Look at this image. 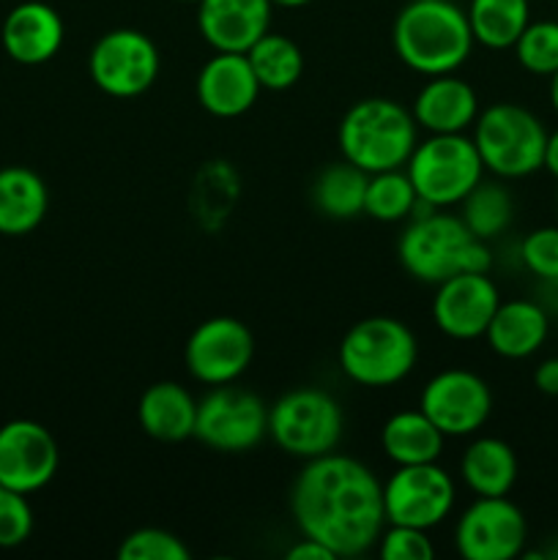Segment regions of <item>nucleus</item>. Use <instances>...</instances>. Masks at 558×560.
Wrapping results in <instances>:
<instances>
[{"mask_svg":"<svg viewBox=\"0 0 558 560\" xmlns=\"http://www.w3.org/2000/svg\"><path fill=\"white\" fill-rule=\"evenodd\" d=\"M290 512L304 536L334 558H356L377 545L386 528L383 485L367 465L345 454L306 459L290 490Z\"/></svg>","mask_w":558,"mask_h":560,"instance_id":"f257e3e1","label":"nucleus"},{"mask_svg":"<svg viewBox=\"0 0 558 560\" xmlns=\"http://www.w3.org/2000/svg\"><path fill=\"white\" fill-rule=\"evenodd\" d=\"M397 257L405 271L425 284H441L443 279L468 271L487 273L492 266L487 241L476 238L460 217L438 211L421 200L399 235Z\"/></svg>","mask_w":558,"mask_h":560,"instance_id":"f03ea898","label":"nucleus"},{"mask_svg":"<svg viewBox=\"0 0 558 560\" xmlns=\"http://www.w3.org/2000/svg\"><path fill=\"white\" fill-rule=\"evenodd\" d=\"M394 52L425 77L452 74L474 49L468 14L452 0H410L394 20Z\"/></svg>","mask_w":558,"mask_h":560,"instance_id":"7ed1b4c3","label":"nucleus"},{"mask_svg":"<svg viewBox=\"0 0 558 560\" xmlns=\"http://www.w3.org/2000/svg\"><path fill=\"white\" fill-rule=\"evenodd\" d=\"M337 142L342 159L370 175L405 167L416 148L414 113L394 98H361L339 120Z\"/></svg>","mask_w":558,"mask_h":560,"instance_id":"20e7f679","label":"nucleus"},{"mask_svg":"<svg viewBox=\"0 0 558 560\" xmlns=\"http://www.w3.org/2000/svg\"><path fill=\"white\" fill-rule=\"evenodd\" d=\"M419 359L416 334L397 317L375 315L359 320L339 342V366L353 383L388 388L410 375Z\"/></svg>","mask_w":558,"mask_h":560,"instance_id":"39448f33","label":"nucleus"},{"mask_svg":"<svg viewBox=\"0 0 558 560\" xmlns=\"http://www.w3.org/2000/svg\"><path fill=\"white\" fill-rule=\"evenodd\" d=\"M474 126L481 164L498 178H525L545 167L547 129L531 109L498 102L481 109Z\"/></svg>","mask_w":558,"mask_h":560,"instance_id":"423d86ee","label":"nucleus"},{"mask_svg":"<svg viewBox=\"0 0 558 560\" xmlns=\"http://www.w3.org/2000/svg\"><path fill=\"white\" fill-rule=\"evenodd\" d=\"M342 408L323 388H293L268 408V435L290 457L332 454L342 441Z\"/></svg>","mask_w":558,"mask_h":560,"instance_id":"0eeeda50","label":"nucleus"},{"mask_svg":"<svg viewBox=\"0 0 558 560\" xmlns=\"http://www.w3.org/2000/svg\"><path fill=\"white\" fill-rule=\"evenodd\" d=\"M405 173L410 175L416 195L432 208H449L463 200L481 180L485 164L474 145V137L432 135L430 140L416 142Z\"/></svg>","mask_w":558,"mask_h":560,"instance_id":"6e6552de","label":"nucleus"},{"mask_svg":"<svg viewBox=\"0 0 558 560\" xmlns=\"http://www.w3.org/2000/svg\"><path fill=\"white\" fill-rule=\"evenodd\" d=\"M268 435V408L257 394L224 383L197 402L195 438L222 454H244Z\"/></svg>","mask_w":558,"mask_h":560,"instance_id":"1a4fd4ad","label":"nucleus"},{"mask_svg":"<svg viewBox=\"0 0 558 560\" xmlns=\"http://www.w3.org/2000/svg\"><path fill=\"white\" fill-rule=\"evenodd\" d=\"M93 85L113 98H135L159 77V49L146 33L118 27L93 44L88 58Z\"/></svg>","mask_w":558,"mask_h":560,"instance_id":"9d476101","label":"nucleus"},{"mask_svg":"<svg viewBox=\"0 0 558 560\" xmlns=\"http://www.w3.org/2000/svg\"><path fill=\"white\" fill-rule=\"evenodd\" d=\"M386 525L430 530L454 509V481L438 463L397 465L383 485Z\"/></svg>","mask_w":558,"mask_h":560,"instance_id":"9b49d317","label":"nucleus"},{"mask_svg":"<svg viewBox=\"0 0 558 560\" xmlns=\"http://www.w3.org/2000/svg\"><path fill=\"white\" fill-rule=\"evenodd\" d=\"M525 541V514L507 495H476L454 528V547L465 560H514L523 556Z\"/></svg>","mask_w":558,"mask_h":560,"instance_id":"f8f14e48","label":"nucleus"},{"mask_svg":"<svg viewBox=\"0 0 558 560\" xmlns=\"http://www.w3.org/2000/svg\"><path fill=\"white\" fill-rule=\"evenodd\" d=\"M255 359L252 331L235 317H208L189 334L184 364L197 383L224 386L235 383Z\"/></svg>","mask_w":558,"mask_h":560,"instance_id":"ddd939ff","label":"nucleus"},{"mask_svg":"<svg viewBox=\"0 0 558 560\" xmlns=\"http://www.w3.org/2000/svg\"><path fill=\"white\" fill-rule=\"evenodd\" d=\"M419 410L446 438H465L490 419L492 394L476 372L443 370L421 388Z\"/></svg>","mask_w":558,"mask_h":560,"instance_id":"4468645a","label":"nucleus"},{"mask_svg":"<svg viewBox=\"0 0 558 560\" xmlns=\"http://www.w3.org/2000/svg\"><path fill=\"white\" fill-rule=\"evenodd\" d=\"M60 452L47 427L16 419L0 427V485L31 495L58 474Z\"/></svg>","mask_w":558,"mask_h":560,"instance_id":"2eb2a0df","label":"nucleus"},{"mask_svg":"<svg viewBox=\"0 0 558 560\" xmlns=\"http://www.w3.org/2000/svg\"><path fill=\"white\" fill-rule=\"evenodd\" d=\"M498 304L501 293L487 273H457L438 284L432 299V320L446 337L468 342L485 337Z\"/></svg>","mask_w":558,"mask_h":560,"instance_id":"dca6fc26","label":"nucleus"},{"mask_svg":"<svg viewBox=\"0 0 558 560\" xmlns=\"http://www.w3.org/2000/svg\"><path fill=\"white\" fill-rule=\"evenodd\" d=\"M271 0H197V27L217 52H246L271 25Z\"/></svg>","mask_w":558,"mask_h":560,"instance_id":"f3484780","label":"nucleus"},{"mask_svg":"<svg viewBox=\"0 0 558 560\" xmlns=\"http://www.w3.org/2000/svg\"><path fill=\"white\" fill-rule=\"evenodd\" d=\"M257 96L260 82L244 52H217L197 74V102L217 118H239Z\"/></svg>","mask_w":558,"mask_h":560,"instance_id":"a211bd4d","label":"nucleus"},{"mask_svg":"<svg viewBox=\"0 0 558 560\" xmlns=\"http://www.w3.org/2000/svg\"><path fill=\"white\" fill-rule=\"evenodd\" d=\"M0 36L11 60L22 66H42L53 60L63 44V20L53 5L27 0L9 11Z\"/></svg>","mask_w":558,"mask_h":560,"instance_id":"6ab92c4d","label":"nucleus"},{"mask_svg":"<svg viewBox=\"0 0 558 560\" xmlns=\"http://www.w3.org/2000/svg\"><path fill=\"white\" fill-rule=\"evenodd\" d=\"M416 126L430 135H460L474 126L479 115V96L465 80L452 74H438L425 82L414 98Z\"/></svg>","mask_w":558,"mask_h":560,"instance_id":"aec40b11","label":"nucleus"},{"mask_svg":"<svg viewBox=\"0 0 558 560\" xmlns=\"http://www.w3.org/2000/svg\"><path fill=\"white\" fill-rule=\"evenodd\" d=\"M550 334V312L531 299L501 301L487 326L485 339L501 359H528L545 345Z\"/></svg>","mask_w":558,"mask_h":560,"instance_id":"412c9836","label":"nucleus"},{"mask_svg":"<svg viewBox=\"0 0 558 560\" xmlns=\"http://www.w3.org/2000/svg\"><path fill=\"white\" fill-rule=\"evenodd\" d=\"M137 421L148 438L162 443H181L195 438L197 399L181 383L159 381L142 392L137 402Z\"/></svg>","mask_w":558,"mask_h":560,"instance_id":"4be33fe9","label":"nucleus"},{"mask_svg":"<svg viewBox=\"0 0 558 560\" xmlns=\"http://www.w3.org/2000/svg\"><path fill=\"white\" fill-rule=\"evenodd\" d=\"M49 191L42 175L27 167L0 170V235H27L44 222Z\"/></svg>","mask_w":558,"mask_h":560,"instance_id":"5701e85b","label":"nucleus"},{"mask_svg":"<svg viewBox=\"0 0 558 560\" xmlns=\"http://www.w3.org/2000/svg\"><path fill=\"white\" fill-rule=\"evenodd\" d=\"M460 474L474 495H509L518 481V454L501 438H476L460 459Z\"/></svg>","mask_w":558,"mask_h":560,"instance_id":"b1692460","label":"nucleus"},{"mask_svg":"<svg viewBox=\"0 0 558 560\" xmlns=\"http://www.w3.org/2000/svg\"><path fill=\"white\" fill-rule=\"evenodd\" d=\"M443 441L446 435L421 410H399L381 430V448L394 465L438 463Z\"/></svg>","mask_w":558,"mask_h":560,"instance_id":"393cba45","label":"nucleus"},{"mask_svg":"<svg viewBox=\"0 0 558 560\" xmlns=\"http://www.w3.org/2000/svg\"><path fill=\"white\" fill-rule=\"evenodd\" d=\"M468 22L474 42L487 49H509L531 22L528 0H470Z\"/></svg>","mask_w":558,"mask_h":560,"instance_id":"a878e982","label":"nucleus"},{"mask_svg":"<svg viewBox=\"0 0 558 560\" xmlns=\"http://www.w3.org/2000/svg\"><path fill=\"white\" fill-rule=\"evenodd\" d=\"M367 180H370V173L342 159V162L328 164L317 175L315 184H312V200H315L317 211L326 213V217L353 219L364 213Z\"/></svg>","mask_w":558,"mask_h":560,"instance_id":"bb28decb","label":"nucleus"},{"mask_svg":"<svg viewBox=\"0 0 558 560\" xmlns=\"http://www.w3.org/2000/svg\"><path fill=\"white\" fill-rule=\"evenodd\" d=\"M244 55L260 88H268V91H288L304 74V52L293 38L282 33L268 31Z\"/></svg>","mask_w":558,"mask_h":560,"instance_id":"cd10ccee","label":"nucleus"},{"mask_svg":"<svg viewBox=\"0 0 558 560\" xmlns=\"http://www.w3.org/2000/svg\"><path fill=\"white\" fill-rule=\"evenodd\" d=\"M463 213L460 219L465 228L481 241H492L512 224L514 217V200L509 195L507 186L496 184V180H479L468 195L460 200Z\"/></svg>","mask_w":558,"mask_h":560,"instance_id":"c85d7f7f","label":"nucleus"},{"mask_svg":"<svg viewBox=\"0 0 558 560\" xmlns=\"http://www.w3.org/2000/svg\"><path fill=\"white\" fill-rule=\"evenodd\" d=\"M416 208H419V195L403 167L370 175L364 197L367 217L377 222H399V219L414 217Z\"/></svg>","mask_w":558,"mask_h":560,"instance_id":"c756f323","label":"nucleus"},{"mask_svg":"<svg viewBox=\"0 0 558 560\" xmlns=\"http://www.w3.org/2000/svg\"><path fill=\"white\" fill-rule=\"evenodd\" d=\"M512 49L525 71L536 77H553L558 71V22H528Z\"/></svg>","mask_w":558,"mask_h":560,"instance_id":"7c9ffc66","label":"nucleus"},{"mask_svg":"<svg viewBox=\"0 0 558 560\" xmlns=\"http://www.w3.org/2000/svg\"><path fill=\"white\" fill-rule=\"evenodd\" d=\"M120 560H189V547L162 528H140L118 547Z\"/></svg>","mask_w":558,"mask_h":560,"instance_id":"2f4dec72","label":"nucleus"},{"mask_svg":"<svg viewBox=\"0 0 558 560\" xmlns=\"http://www.w3.org/2000/svg\"><path fill=\"white\" fill-rule=\"evenodd\" d=\"M377 556L383 560H432L435 547L427 530L408 525H386L377 539Z\"/></svg>","mask_w":558,"mask_h":560,"instance_id":"473e14b6","label":"nucleus"},{"mask_svg":"<svg viewBox=\"0 0 558 560\" xmlns=\"http://www.w3.org/2000/svg\"><path fill=\"white\" fill-rule=\"evenodd\" d=\"M520 260L539 282L558 279V228H536L520 244Z\"/></svg>","mask_w":558,"mask_h":560,"instance_id":"72a5a7b5","label":"nucleus"},{"mask_svg":"<svg viewBox=\"0 0 558 560\" xmlns=\"http://www.w3.org/2000/svg\"><path fill=\"white\" fill-rule=\"evenodd\" d=\"M33 530V509L22 492L0 485V547H20Z\"/></svg>","mask_w":558,"mask_h":560,"instance_id":"f704fd0d","label":"nucleus"},{"mask_svg":"<svg viewBox=\"0 0 558 560\" xmlns=\"http://www.w3.org/2000/svg\"><path fill=\"white\" fill-rule=\"evenodd\" d=\"M534 386L536 392H542L545 397H558V355L545 359L534 370Z\"/></svg>","mask_w":558,"mask_h":560,"instance_id":"c9c22d12","label":"nucleus"},{"mask_svg":"<svg viewBox=\"0 0 558 560\" xmlns=\"http://www.w3.org/2000/svg\"><path fill=\"white\" fill-rule=\"evenodd\" d=\"M288 560H337V558H334V552L328 550V547H323L321 541H315V539H310V536H304V539H301L299 545L290 547Z\"/></svg>","mask_w":558,"mask_h":560,"instance_id":"e433bc0d","label":"nucleus"},{"mask_svg":"<svg viewBox=\"0 0 558 560\" xmlns=\"http://www.w3.org/2000/svg\"><path fill=\"white\" fill-rule=\"evenodd\" d=\"M545 170L558 178V129L547 131V145H545Z\"/></svg>","mask_w":558,"mask_h":560,"instance_id":"4c0bfd02","label":"nucleus"},{"mask_svg":"<svg viewBox=\"0 0 558 560\" xmlns=\"http://www.w3.org/2000/svg\"><path fill=\"white\" fill-rule=\"evenodd\" d=\"M539 295H542L539 304L545 306L547 312H556V315H558V279H550V282H542Z\"/></svg>","mask_w":558,"mask_h":560,"instance_id":"58836bf2","label":"nucleus"},{"mask_svg":"<svg viewBox=\"0 0 558 560\" xmlns=\"http://www.w3.org/2000/svg\"><path fill=\"white\" fill-rule=\"evenodd\" d=\"M550 104H553V109H556V115H558V71L550 77Z\"/></svg>","mask_w":558,"mask_h":560,"instance_id":"ea45409f","label":"nucleus"},{"mask_svg":"<svg viewBox=\"0 0 558 560\" xmlns=\"http://www.w3.org/2000/svg\"><path fill=\"white\" fill-rule=\"evenodd\" d=\"M274 5H282V9H301V5L312 3V0H271Z\"/></svg>","mask_w":558,"mask_h":560,"instance_id":"a19ab883","label":"nucleus"},{"mask_svg":"<svg viewBox=\"0 0 558 560\" xmlns=\"http://www.w3.org/2000/svg\"><path fill=\"white\" fill-rule=\"evenodd\" d=\"M184 3H197V0H184Z\"/></svg>","mask_w":558,"mask_h":560,"instance_id":"79ce46f5","label":"nucleus"}]
</instances>
